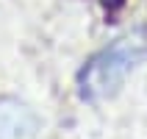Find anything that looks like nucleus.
I'll return each mask as SVG.
<instances>
[{
	"label": "nucleus",
	"mask_w": 147,
	"mask_h": 139,
	"mask_svg": "<svg viewBox=\"0 0 147 139\" xmlns=\"http://www.w3.org/2000/svg\"><path fill=\"white\" fill-rule=\"evenodd\" d=\"M147 56V31H131L83 64L78 73V95L89 103H103L119 92L125 78Z\"/></svg>",
	"instance_id": "1"
},
{
	"label": "nucleus",
	"mask_w": 147,
	"mask_h": 139,
	"mask_svg": "<svg viewBox=\"0 0 147 139\" xmlns=\"http://www.w3.org/2000/svg\"><path fill=\"white\" fill-rule=\"evenodd\" d=\"M36 117L17 100L0 103V139H33Z\"/></svg>",
	"instance_id": "2"
},
{
	"label": "nucleus",
	"mask_w": 147,
	"mask_h": 139,
	"mask_svg": "<svg viewBox=\"0 0 147 139\" xmlns=\"http://www.w3.org/2000/svg\"><path fill=\"white\" fill-rule=\"evenodd\" d=\"M106 6L108 8H117V6H122V0H106Z\"/></svg>",
	"instance_id": "3"
}]
</instances>
